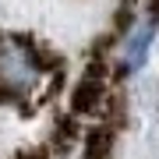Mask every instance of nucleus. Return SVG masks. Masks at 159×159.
<instances>
[{
    "label": "nucleus",
    "mask_w": 159,
    "mask_h": 159,
    "mask_svg": "<svg viewBox=\"0 0 159 159\" xmlns=\"http://www.w3.org/2000/svg\"><path fill=\"white\" fill-rule=\"evenodd\" d=\"M152 39H156V21L152 18L138 21L134 29L127 32L124 46H120V64H124L127 71H142V64L148 60V50H152Z\"/></svg>",
    "instance_id": "nucleus-2"
},
{
    "label": "nucleus",
    "mask_w": 159,
    "mask_h": 159,
    "mask_svg": "<svg viewBox=\"0 0 159 159\" xmlns=\"http://www.w3.org/2000/svg\"><path fill=\"white\" fill-rule=\"evenodd\" d=\"M43 78H46V67L35 53V46L0 35V92L14 99H29L43 85Z\"/></svg>",
    "instance_id": "nucleus-1"
}]
</instances>
